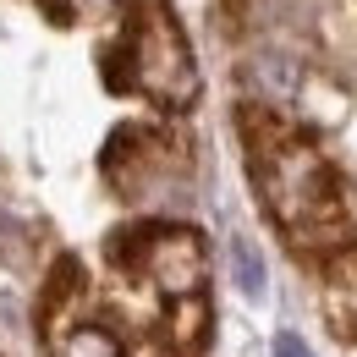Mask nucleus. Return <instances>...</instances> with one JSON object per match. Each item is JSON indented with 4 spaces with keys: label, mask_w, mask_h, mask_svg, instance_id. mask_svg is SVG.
<instances>
[{
    "label": "nucleus",
    "mask_w": 357,
    "mask_h": 357,
    "mask_svg": "<svg viewBox=\"0 0 357 357\" xmlns=\"http://www.w3.org/2000/svg\"><path fill=\"white\" fill-rule=\"evenodd\" d=\"M242 137H248V165L264 192V209L303 259H319L330 269L324 308L341 341H357V231L335 165L319 154L313 137L275 121L269 110H242Z\"/></svg>",
    "instance_id": "obj_1"
},
{
    "label": "nucleus",
    "mask_w": 357,
    "mask_h": 357,
    "mask_svg": "<svg viewBox=\"0 0 357 357\" xmlns=\"http://www.w3.org/2000/svg\"><path fill=\"white\" fill-rule=\"evenodd\" d=\"M105 83L116 93H143L165 110H187L198 99V72L165 0H137L132 22L105 50Z\"/></svg>",
    "instance_id": "obj_2"
},
{
    "label": "nucleus",
    "mask_w": 357,
    "mask_h": 357,
    "mask_svg": "<svg viewBox=\"0 0 357 357\" xmlns=\"http://www.w3.org/2000/svg\"><path fill=\"white\" fill-rule=\"evenodd\" d=\"M231 269H236V286L248 291V297H259L264 291V259H259V248L253 242H231Z\"/></svg>",
    "instance_id": "obj_3"
},
{
    "label": "nucleus",
    "mask_w": 357,
    "mask_h": 357,
    "mask_svg": "<svg viewBox=\"0 0 357 357\" xmlns=\"http://www.w3.org/2000/svg\"><path fill=\"white\" fill-rule=\"evenodd\" d=\"M83 6H105V0H55V6H50V17H55V22H72Z\"/></svg>",
    "instance_id": "obj_4"
},
{
    "label": "nucleus",
    "mask_w": 357,
    "mask_h": 357,
    "mask_svg": "<svg viewBox=\"0 0 357 357\" xmlns=\"http://www.w3.org/2000/svg\"><path fill=\"white\" fill-rule=\"evenodd\" d=\"M275 357H313V352L303 347V335H280V341H275Z\"/></svg>",
    "instance_id": "obj_5"
}]
</instances>
